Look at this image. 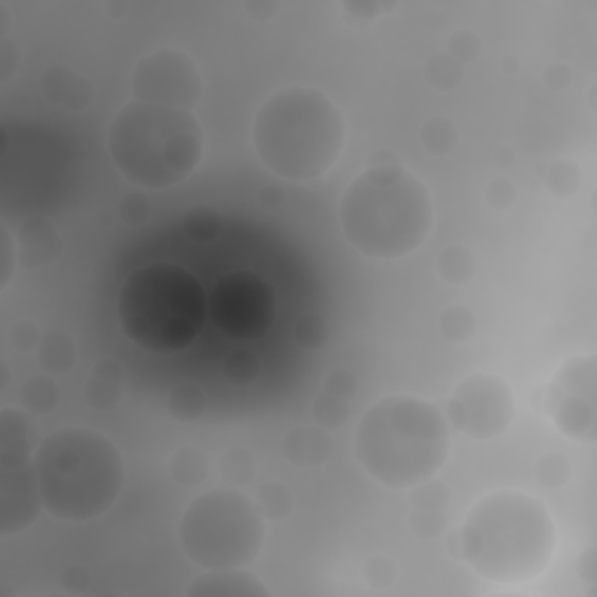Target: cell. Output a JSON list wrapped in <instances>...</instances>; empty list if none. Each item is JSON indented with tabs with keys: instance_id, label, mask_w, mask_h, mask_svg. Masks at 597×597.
Masks as SVG:
<instances>
[{
	"instance_id": "cell-11",
	"label": "cell",
	"mask_w": 597,
	"mask_h": 597,
	"mask_svg": "<svg viewBox=\"0 0 597 597\" xmlns=\"http://www.w3.org/2000/svg\"><path fill=\"white\" fill-rule=\"evenodd\" d=\"M516 402L509 383L495 374H474L448 399V420L467 437L488 441L502 437L514 423Z\"/></svg>"
},
{
	"instance_id": "cell-33",
	"label": "cell",
	"mask_w": 597,
	"mask_h": 597,
	"mask_svg": "<svg viewBox=\"0 0 597 597\" xmlns=\"http://www.w3.org/2000/svg\"><path fill=\"white\" fill-rule=\"evenodd\" d=\"M348 418H350V402L332 395V392L322 390L318 399L313 402L315 425L325 427V430H336V427H343Z\"/></svg>"
},
{
	"instance_id": "cell-25",
	"label": "cell",
	"mask_w": 597,
	"mask_h": 597,
	"mask_svg": "<svg viewBox=\"0 0 597 597\" xmlns=\"http://www.w3.org/2000/svg\"><path fill=\"white\" fill-rule=\"evenodd\" d=\"M168 413L180 423H194L206 413V392L196 383H178L168 392Z\"/></svg>"
},
{
	"instance_id": "cell-21",
	"label": "cell",
	"mask_w": 597,
	"mask_h": 597,
	"mask_svg": "<svg viewBox=\"0 0 597 597\" xmlns=\"http://www.w3.org/2000/svg\"><path fill=\"white\" fill-rule=\"evenodd\" d=\"M38 357H40L42 369H45L49 376L68 374V371L75 367V360H77L75 341L70 339V334L63 332V329L47 332L42 336Z\"/></svg>"
},
{
	"instance_id": "cell-49",
	"label": "cell",
	"mask_w": 597,
	"mask_h": 597,
	"mask_svg": "<svg viewBox=\"0 0 597 597\" xmlns=\"http://www.w3.org/2000/svg\"><path fill=\"white\" fill-rule=\"evenodd\" d=\"M579 577L584 579V584L595 586L597 584V551L588 549L584 551V556L579 558Z\"/></svg>"
},
{
	"instance_id": "cell-32",
	"label": "cell",
	"mask_w": 597,
	"mask_h": 597,
	"mask_svg": "<svg viewBox=\"0 0 597 597\" xmlns=\"http://www.w3.org/2000/svg\"><path fill=\"white\" fill-rule=\"evenodd\" d=\"M439 329L451 343H465L476 334V315L467 306H451L441 313Z\"/></svg>"
},
{
	"instance_id": "cell-44",
	"label": "cell",
	"mask_w": 597,
	"mask_h": 597,
	"mask_svg": "<svg viewBox=\"0 0 597 597\" xmlns=\"http://www.w3.org/2000/svg\"><path fill=\"white\" fill-rule=\"evenodd\" d=\"M322 390L332 392V395L346 399V402H353L355 390H357V381L348 369H334L332 374L327 376L325 388H322Z\"/></svg>"
},
{
	"instance_id": "cell-2",
	"label": "cell",
	"mask_w": 597,
	"mask_h": 597,
	"mask_svg": "<svg viewBox=\"0 0 597 597\" xmlns=\"http://www.w3.org/2000/svg\"><path fill=\"white\" fill-rule=\"evenodd\" d=\"M432 196L402 164L367 166L339 203L341 231L369 259H402L432 231Z\"/></svg>"
},
{
	"instance_id": "cell-1",
	"label": "cell",
	"mask_w": 597,
	"mask_h": 597,
	"mask_svg": "<svg viewBox=\"0 0 597 597\" xmlns=\"http://www.w3.org/2000/svg\"><path fill=\"white\" fill-rule=\"evenodd\" d=\"M458 535L460 560L493 584L539 579L558 549V530L549 509L537 497L518 490L481 497Z\"/></svg>"
},
{
	"instance_id": "cell-29",
	"label": "cell",
	"mask_w": 597,
	"mask_h": 597,
	"mask_svg": "<svg viewBox=\"0 0 597 597\" xmlns=\"http://www.w3.org/2000/svg\"><path fill=\"white\" fill-rule=\"evenodd\" d=\"M420 143L430 154H448L458 145V126L448 117H430L420 129Z\"/></svg>"
},
{
	"instance_id": "cell-15",
	"label": "cell",
	"mask_w": 597,
	"mask_h": 597,
	"mask_svg": "<svg viewBox=\"0 0 597 597\" xmlns=\"http://www.w3.org/2000/svg\"><path fill=\"white\" fill-rule=\"evenodd\" d=\"M40 91L49 103L66 112H84L94 103V87L66 63H54L40 77Z\"/></svg>"
},
{
	"instance_id": "cell-51",
	"label": "cell",
	"mask_w": 597,
	"mask_h": 597,
	"mask_svg": "<svg viewBox=\"0 0 597 597\" xmlns=\"http://www.w3.org/2000/svg\"><path fill=\"white\" fill-rule=\"evenodd\" d=\"M7 383H10V369L5 362H0V390H5Z\"/></svg>"
},
{
	"instance_id": "cell-38",
	"label": "cell",
	"mask_w": 597,
	"mask_h": 597,
	"mask_svg": "<svg viewBox=\"0 0 597 597\" xmlns=\"http://www.w3.org/2000/svg\"><path fill=\"white\" fill-rule=\"evenodd\" d=\"M397 577V563L388 556H374L364 565V581H367L374 591H388V588L395 586Z\"/></svg>"
},
{
	"instance_id": "cell-39",
	"label": "cell",
	"mask_w": 597,
	"mask_h": 597,
	"mask_svg": "<svg viewBox=\"0 0 597 597\" xmlns=\"http://www.w3.org/2000/svg\"><path fill=\"white\" fill-rule=\"evenodd\" d=\"M7 341H10L12 350H17L21 355L33 353L35 348H40L42 343V334L35 322L31 320H17L7 332Z\"/></svg>"
},
{
	"instance_id": "cell-6",
	"label": "cell",
	"mask_w": 597,
	"mask_h": 597,
	"mask_svg": "<svg viewBox=\"0 0 597 597\" xmlns=\"http://www.w3.org/2000/svg\"><path fill=\"white\" fill-rule=\"evenodd\" d=\"M206 136L192 110L159 108L131 101L110 122L108 150L117 171L131 185L168 189L180 185L201 164Z\"/></svg>"
},
{
	"instance_id": "cell-14",
	"label": "cell",
	"mask_w": 597,
	"mask_h": 597,
	"mask_svg": "<svg viewBox=\"0 0 597 597\" xmlns=\"http://www.w3.org/2000/svg\"><path fill=\"white\" fill-rule=\"evenodd\" d=\"M19 266L24 271H38L54 264L63 255V238L47 215H28L17 229Z\"/></svg>"
},
{
	"instance_id": "cell-47",
	"label": "cell",
	"mask_w": 597,
	"mask_h": 597,
	"mask_svg": "<svg viewBox=\"0 0 597 597\" xmlns=\"http://www.w3.org/2000/svg\"><path fill=\"white\" fill-rule=\"evenodd\" d=\"M542 80L551 91H563V89L570 87L572 70H570V66H567V63H551V66L544 68Z\"/></svg>"
},
{
	"instance_id": "cell-9",
	"label": "cell",
	"mask_w": 597,
	"mask_h": 597,
	"mask_svg": "<svg viewBox=\"0 0 597 597\" xmlns=\"http://www.w3.org/2000/svg\"><path fill=\"white\" fill-rule=\"evenodd\" d=\"M546 413L570 439L595 444L597 439V357H570L551 378Z\"/></svg>"
},
{
	"instance_id": "cell-30",
	"label": "cell",
	"mask_w": 597,
	"mask_h": 597,
	"mask_svg": "<svg viewBox=\"0 0 597 597\" xmlns=\"http://www.w3.org/2000/svg\"><path fill=\"white\" fill-rule=\"evenodd\" d=\"M425 77L437 91H453L460 87L462 77H465V66L448 52H441L425 63Z\"/></svg>"
},
{
	"instance_id": "cell-26",
	"label": "cell",
	"mask_w": 597,
	"mask_h": 597,
	"mask_svg": "<svg viewBox=\"0 0 597 597\" xmlns=\"http://www.w3.org/2000/svg\"><path fill=\"white\" fill-rule=\"evenodd\" d=\"M255 504L259 514H262L266 521L278 523V521H285V518L292 514L294 497H292V490L287 488L285 483L266 481L257 488Z\"/></svg>"
},
{
	"instance_id": "cell-22",
	"label": "cell",
	"mask_w": 597,
	"mask_h": 597,
	"mask_svg": "<svg viewBox=\"0 0 597 597\" xmlns=\"http://www.w3.org/2000/svg\"><path fill=\"white\" fill-rule=\"evenodd\" d=\"M19 399L33 416H49L61 402V390L52 376L38 374L21 383Z\"/></svg>"
},
{
	"instance_id": "cell-37",
	"label": "cell",
	"mask_w": 597,
	"mask_h": 597,
	"mask_svg": "<svg viewBox=\"0 0 597 597\" xmlns=\"http://www.w3.org/2000/svg\"><path fill=\"white\" fill-rule=\"evenodd\" d=\"M19 269L17 236L12 234L10 224L0 222V292L10 287L14 273Z\"/></svg>"
},
{
	"instance_id": "cell-46",
	"label": "cell",
	"mask_w": 597,
	"mask_h": 597,
	"mask_svg": "<svg viewBox=\"0 0 597 597\" xmlns=\"http://www.w3.org/2000/svg\"><path fill=\"white\" fill-rule=\"evenodd\" d=\"M19 68V49L10 38H0V84L10 82Z\"/></svg>"
},
{
	"instance_id": "cell-41",
	"label": "cell",
	"mask_w": 597,
	"mask_h": 597,
	"mask_svg": "<svg viewBox=\"0 0 597 597\" xmlns=\"http://www.w3.org/2000/svg\"><path fill=\"white\" fill-rule=\"evenodd\" d=\"M150 201H147V196L143 192H129L122 196V201H119V217H122L124 224H131V227H140V224H145L150 220Z\"/></svg>"
},
{
	"instance_id": "cell-19",
	"label": "cell",
	"mask_w": 597,
	"mask_h": 597,
	"mask_svg": "<svg viewBox=\"0 0 597 597\" xmlns=\"http://www.w3.org/2000/svg\"><path fill=\"white\" fill-rule=\"evenodd\" d=\"M124 369L117 360H101L91 369V376L84 385V399L91 409L112 411L122 399Z\"/></svg>"
},
{
	"instance_id": "cell-36",
	"label": "cell",
	"mask_w": 597,
	"mask_h": 597,
	"mask_svg": "<svg viewBox=\"0 0 597 597\" xmlns=\"http://www.w3.org/2000/svg\"><path fill=\"white\" fill-rule=\"evenodd\" d=\"M222 374L234 385H250L259 376V360L250 350H234L222 364Z\"/></svg>"
},
{
	"instance_id": "cell-12",
	"label": "cell",
	"mask_w": 597,
	"mask_h": 597,
	"mask_svg": "<svg viewBox=\"0 0 597 597\" xmlns=\"http://www.w3.org/2000/svg\"><path fill=\"white\" fill-rule=\"evenodd\" d=\"M208 313L234 339H255L273 320V292L252 273H234L215 287Z\"/></svg>"
},
{
	"instance_id": "cell-20",
	"label": "cell",
	"mask_w": 597,
	"mask_h": 597,
	"mask_svg": "<svg viewBox=\"0 0 597 597\" xmlns=\"http://www.w3.org/2000/svg\"><path fill=\"white\" fill-rule=\"evenodd\" d=\"M35 448V427L33 420L24 411L7 409L0 411V458L12 455H33Z\"/></svg>"
},
{
	"instance_id": "cell-43",
	"label": "cell",
	"mask_w": 597,
	"mask_h": 597,
	"mask_svg": "<svg viewBox=\"0 0 597 597\" xmlns=\"http://www.w3.org/2000/svg\"><path fill=\"white\" fill-rule=\"evenodd\" d=\"M486 201L495 210H507L516 203V187L507 178H495L486 187Z\"/></svg>"
},
{
	"instance_id": "cell-16",
	"label": "cell",
	"mask_w": 597,
	"mask_h": 597,
	"mask_svg": "<svg viewBox=\"0 0 597 597\" xmlns=\"http://www.w3.org/2000/svg\"><path fill=\"white\" fill-rule=\"evenodd\" d=\"M448 490L439 481H425L416 486L411 497V530L420 539H437L446 530Z\"/></svg>"
},
{
	"instance_id": "cell-8",
	"label": "cell",
	"mask_w": 597,
	"mask_h": 597,
	"mask_svg": "<svg viewBox=\"0 0 597 597\" xmlns=\"http://www.w3.org/2000/svg\"><path fill=\"white\" fill-rule=\"evenodd\" d=\"M182 553L203 570L248 567L264 549L266 525L255 500L238 488L199 495L180 521Z\"/></svg>"
},
{
	"instance_id": "cell-27",
	"label": "cell",
	"mask_w": 597,
	"mask_h": 597,
	"mask_svg": "<svg viewBox=\"0 0 597 597\" xmlns=\"http://www.w3.org/2000/svg\"><path fill=\"white\" fill-rule=\"evenodd\" d=\"M542 180L546 192L558 196V199H570V196L579 194L581 185H584V173H581L579 164H574V161L558 159L546 166Z\"/></svg>"
},
{
	"instance_id": "cell-3",
	"label": "cell",
	"mask_w": 597,
	"mask_h": 597,
	"mask_svg": "<svg viewBox=\"0 0 597 597\" xmlns=\"http://www.w3.org/2000/svg\"><path fill=\"white\" fill-rule=\"evenodd\" d=\"M252 143L273 175L311 182L327 175L341 159L346 119L320 89L294 84L259 105Z\"/></svg>"
},
{
	"instance_id": "cell-24",
	"label": "cell",
	"mask_w": 597,
	"mask_h": 597,
	"mask_svg": "<svg viewBox=\"0 0 597 597\" xmlns=\"http://www.w3.org/2000/svg\"><path fill=\"white\" fill-rule=\"evenodd\" d=\"M439 276L451 285H465L474 278L476 273V257L474 252L467 248V245H448L439 252L437 259Z\"/></svg>"
},
{
	"instance_id": "cell-18",
	"label": "cell",
	"mask_w": 597,
	"mask_h": 597,
	"mask_svg": "<svg viewBox=\"0 0 597 597\" xmlns=\"http://www.w3.org/2000/svg\"><path fill=\"white\" fill-rule=\"evenodd\" d=\"M283 455L297 467H320L334 455V439L320 425H304L283 439Z\"/></svg>"
},
{
	"instance_id": "cell-42",
	"label": "cell",
	"mask_w": 597,
	"mask_h": 597,
	"mask_svg": "<svg viewBox=\"0 0 597 597\" xmlns=\"http://www.w3.org/2000/svg\"><path fill=\"white\" fill-rule=\"evenodd\" d=\"M343 12L348 14V21H353V24H374V21L381 17L383 12L392 10L395 5L390 3H381V0H348V3H343Z\"/></svg>"
},
{
	"instance_id": "cell-45",
	"label": "cell",
	"mask_w": 597,
	"mask_h": 597,
	"mask_svg": "<svg viewBox=\"0 0 597 597\" xmlns=\"http://www.w3.org/2000/svg\"><path fill=\"white\" fill-rule=\"evenodd\" d=\"M61 588L70 595H84L91 588V572L84 565H70L61 574Z\"/></svg>"
},
{
	"instance_id": "cell-7",
	"label": "cell",
	"mask_w": 597,
	"mask_h": 597,
	"mask_svg": "<svg viewBox=\"0 0 597 597\" xmlns=\"http://www.w3.org/2000/svg\"><path fill=\"white\" fill-rule=\"evenodd\" d=\"M117 315L129 341L166 355L192 346L208 315L206 292L192 273L175 264H150L124 280Z\"/></svg>"
},
{
	"instance_id": "cell-28",
	"label": "cell",
	"mask_w": 597,
	"mask_h": 597,
	"mask_svg": "<svg viewBox=\"0 0 597 597\" xmlns=\"http://www.w3.org/2000/svg\"><path fill=\"white\" fill-rule=\"evenodd\" d=\"M220 476L229 488L250 486L257 476V460L248 448H229L220 458Z\"/></svg>"
},
{
	"instance_id": "cell-13",
	"label": "cell",
	"mask_w": 597,
	"mask_h": 597,
	"mask_svg": "<svg viewBox=\"0 0 597 597\" xmlns=\"http://www.w3.org/2000/svg\"><path fill=\"white\" fill-rule=\"evenodd\" d=\"M45 509L33 455L0 458V537L19 535Z\"/></svg>"
},
{
	"instance_id": "cell-10",
	"label": "cell",
	"mask_w": 597,
	"mask_h": 597,
	"mask_svg": "<svg viewBox=\"0 0 597 597\" xmlns=\"http://www.w3.org/2000/svg\"><path fill=\"white\" fill-rule=\"evenodd\" d=\"M133 98L159 108L194 110L203 98V77L196 61L175 47H159L136 63Z\"/></svg>"
},
{
	"instance_id": "cell-50",
	"label": "cell",
	"mask_w": 597,
	"mask_h": 597,
	"mask_svg": "<svg viewBox=\"0 0 597 597\" xmlns=\"http://www.w3.org/2000/svg\"><path fill=\"white\" fill-rule=\"evenodd\" d=\"M7 31H10V10L5 3H0V38H7Z\"/></svg>"
},
{
	"instance_id": "cell-40",
	"label": "cell",
	"mask_w": 597,
	"mask_h": 597,
	"mask_svg": "<svg viewBox=\"0 0 597 597\" xmlns=\"http://www.w3.org/2000/svg\"><path fill=\"white\" fill-rule=\"evenodd\" d=\"M448 54H451L455 61H460L462 66L476 61L481 54L479 35L474 31H465V28H462V31H455L451 35V40H448Z\"/></svg>"
},
{
	"instance_id": "cell-34",
	"label": "cell",
	"mask_w": 597,
	"mask_h": 597,
	"mask_svg": "<svg viewBox=\"0 0 597 597\" xmlns=\"http://www.w3.org/2000/svg\"><path fill=\"white\" fill-rule=\"evenodd\" d=\"M535 476L544 488L558 490V488H563V486H567V483H570V479H572V462L567 460L563 453H544L542 458L537 460Z\"/></svg>"
},
{
	"instance_id": "cell-17",
	"label": "cell",
	"mask_w": 597,
	"mask_h": 597,
	"mask_svg": "<svg viewBox=\"0 0 597 597\" xmlns=\"http://www.w3.org/2000/svg\"><path fill=\"white\" fill-rule=\"evenodd\" d=\"M189 597H271V591L255 574L236 567V570H206V574L192 581L187 588Z\"/></svg>"
},
{
	"instance_id": "cell-5",
	"label": "cell",
	"mask_w": 597,
	"mask_h": 597,
	"mask_svg": "<svg viewBox=\"0 0 597 597\" xmlns=\"http://www.w3.org/2000/svg\"><path fill=\"white\" fill-rule=\"evenodd\" d=\"M45 509L63 523L101 518L124 488V460L101 432L66 427L42 441L35 453Z\"/></svg>"
},
{
	"instance_id": "cell-4",
	"label": "cell",
	"mask_w": 597,
	"mask_h": 597,
	"mask_svg": "<svg viewBox=\"0 0 597 597\" xmlns=\"http://www.w3.org/2000/svg\"><path fill=\"white\" fill-rule=\"evenodd\" d=\"M448 448L444 413L411 395L378 399L355 432V455L364 472L392 490L430 481L448 460Z\"/></svg>"
},
{
	"instance_id": "cell-48",
	"label": "cell",
	"mask_w": 597,
	"mask_h": 597,
	"mask_svg": "<svg viewBox=\"0 0 597 597\" xmlns=\"http://www.w3.org/2000/svg\"><path fill=\"white\" fill-rule=\"evenodd\" d=\"M245 12L257 21H269L280 12V5L271 3V0H250V3H245Z\"/></svg>"
},
{
	"instance_id": "cell-35",
	"label": "cell",
	"mask_w": 597,
	"mask_h": 597,
	"mask_svg": "<svg viewBox=\"0 0 597 597\" xmlns=\"http://www.w3.org/2000/svg\"><path fill=\"white\" fill-rule=\"evenodd\" d=\"M292 334H294V341H297L304 350H320L325 348L329 341V325L322 315L306 313L294 322Z\"/></svg>"
},
{
	"instance_id": "cell-23",
	"label": "cell",
	"mask_w": 597,
	"mask_h": 597,
	"mask_svg": "<svg viewBox=\"0 0 597 597\" xmlns=\"http://www.w3.org/2000/svg\"><path fill=\"white\" fill-rule=\"evenodd\" d=\"M168 472H171V479L180 483V486H201L210 474V462L206 453L199 451V448L187 446L173 455L171 462H168Z\"/></svg>"
},
{
	"instance_id": "cell-31",
	"label": "cell",
	"mask_w": 597,
	"mask_h": 597,
	"mask_svg": "<svg viewBox=\"0 0 597 597\" xmlns=\"http://www.w3.org/2000/svg\"><path fill=\"white\" fill-rule=\"evenodd\" d=\"M222 229V217L215 208L210 206H199L192 208L189 213L182 217V231L192 238L196 243H208L220 234Z\"/></svg>"
}]
</instances>
